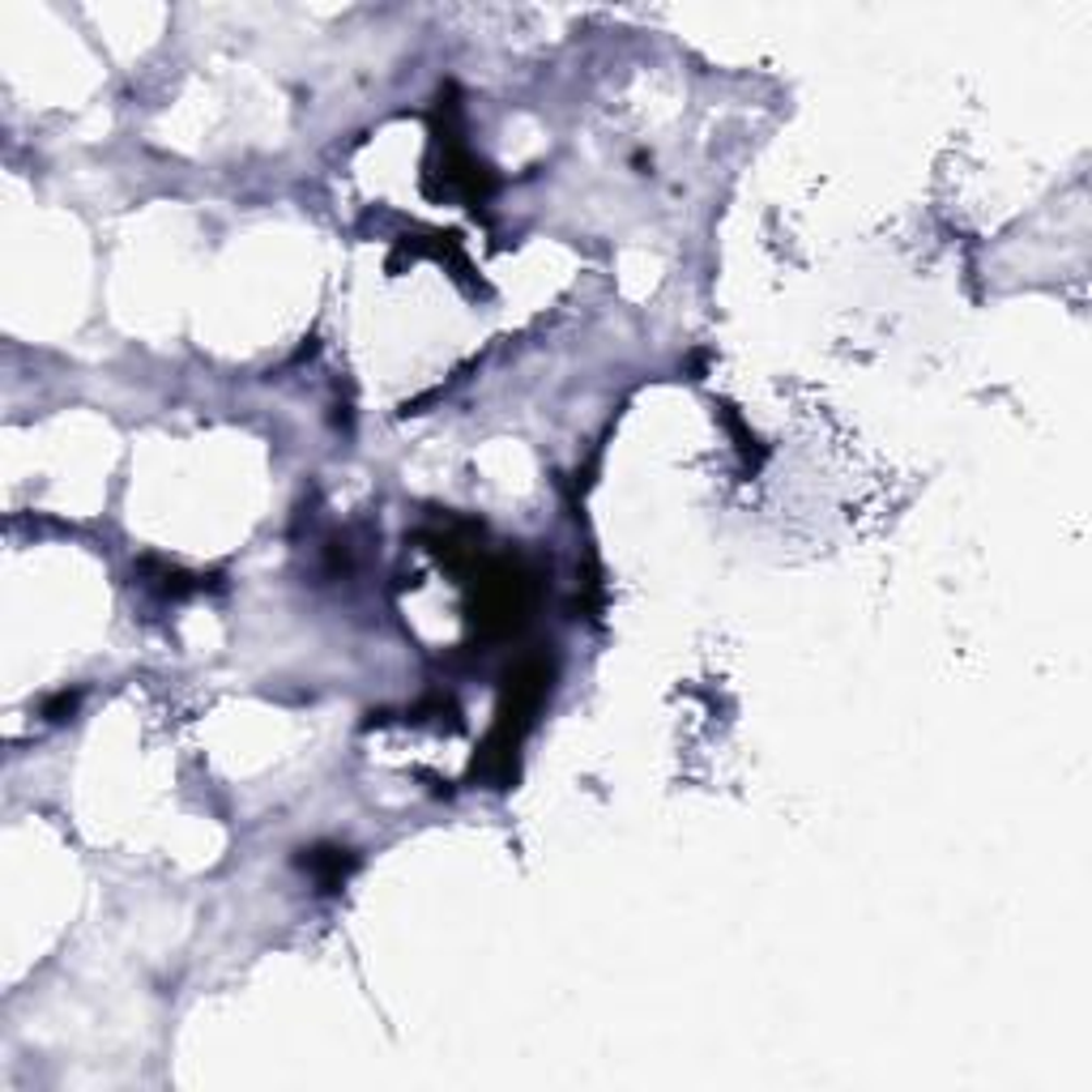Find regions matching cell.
<instances>
[{
	"mask_svg": "<svg viewBox=\"0 0 1092 1092\" xmlns=\"http://www.w3.org/2000/svg\"><path fill=\"white\" fill-rule=\"evenodd\" d=\"M303 866L316 875V884L329 893V888H338L342 879H347L350 871H354V858H350V849H312L307 858H303Z\"/></svg>",
	"mask_w": 1092,
	"mask_h": 1092,
	"instance_id": "cell-1",
	"label": "cell"
}]
</instances>
